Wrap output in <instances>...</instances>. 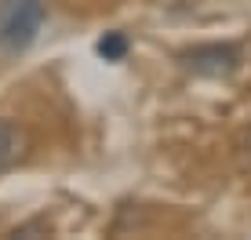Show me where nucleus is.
Instances as JSON below:
<instances>
[{
	"instance_id": "2",
	"label": "nucleus",
	"mask_w": 251,
	"mask_h": 240,
	"mask_svg": "<svg viewBox=\"0 0 251 240\" xmlns=\"http://www.w3.org/2000/svg\"><path fill=\"white\" fill-rule=\"evenodd\" d=\"M178 66L193 76H207V80H226L244 66V48L229 44V40H211V44H193L178 51Z\"/></svg>"
},
{
	"instance_id": "1",
	"label": "nucleus",
	"mask_w": 251,
	"mask_h": 240,
	"mask_svg": "<svg viewBox=\"0 0 251 240\" xmlns=\"http://www.w3.org/2000/svg\"><path fill=\"white\" fill-rule=\"evenodd\" d=\"M44 22H48L44 0H0V51L4 55L29 51Z\"/></svg>"
},
{
	"instance_id": "4",
	"label": "nucleus",
	"mask_w": 251,
	"mask_h": 240,
	"mask_svg": "<svg viewBox=\"0 0 251 240\" xmlns=\"http://www.w3.org/2000/svg\"><path fill=\"white\" fill-rule=\"evenodd\" d=\"M127 48H131V44H127L124 33H106V37L99 40V48H95V51H99L106 62H120V58L127 55Z\"/></svg>"
},
{
	"instance_id": "3",
	"label": "nucleus",
	"mask_w": 251,
	"mask_h": 240,
	"mask_svg": "<svg viewBox=\"0 0 251 240\" xmlns=\"http://www.w3.org/2000/svg\"><path fill=\"white\" fill-rule=\"evenodd\" d=\"M33 149V139L29 131L19 124V120L11 117H0V175H7V171H15L22 164L25 157H29Z\"/></svg>"
},
{
	"instance_id": "5",
	"label": "nucleus",
	"mask_w": 251,
	"mask_h": 240,
	"mask_svg": "<svg viewBox=\"0 0 251 240\" xmlns=\"http://www.w3.org/2000/svg\"><path fill=\"white\" fill-rule=\"evenodd\" d=\"M233 160H237V171L240 175L251 178V127L237 135V142H233Z\"/></svg>"
},
{
	"instance_id": "6",
	"label": "nucleus",
	"mask_w": 251,
	"mask_h": 240,
	"mask_svg": "<svg viewBox=\"0 0 251 240\" xmlns=\"http://www.w3.org/2000/svg\"><path fill=\"white\" fill-rule=\"evenodd\" d=\"M33 233H48V222L44 218H33V222H22V226L11 229V237H33Z\"/></svg>"
}]
</instances>
